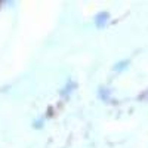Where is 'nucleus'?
Wrapping results in <instances>:
<instances>
[{
	"label": "nucleus",
	"mask_w": 148,
	"mask_h": 148,
	"mask_svg": "<svg viewBox=\"0 0 148 148\" xmlns=\"http://www.w3.org/2000/svg\"><path fill=\"white\" fill-rule=\"evenodd\" d=\"M107 19H108V14L107 12H102V14H99L96 16V25L98 27H102L104 24L107 22Z\"/></svg>",
	"instance_id": "obj_1"
}]
</instances>
